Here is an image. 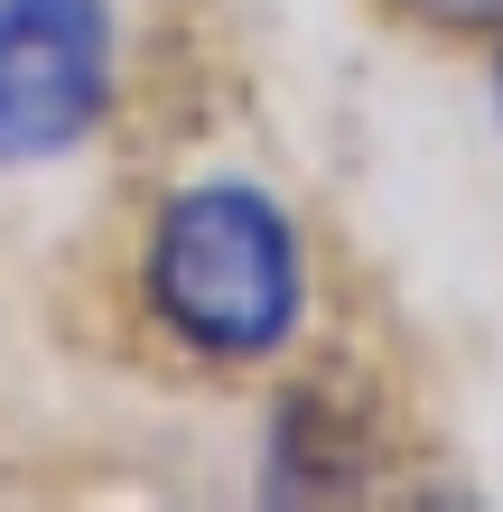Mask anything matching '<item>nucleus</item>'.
Wrapping results in <instances>:
<instances>
[{
  "mask_svg": "<svg viewBox=\"0 0 503 512\" xmlns=\"http://www.w3.org/2000/svg\"><path fill=\"white\" fill-rule=\"evenodd\" d=\"M382 19L401 28V38H420V47H457V56H476L494 28H503V0H373Z\"/></svg>",
  "mask_w": 503,
  "mask_h": 512,
  "instance_id": "20e7f679",
  "label": "nucleus"
},
{
  "mask_svg": "<svg viewBox=\"0 0 503 512\" xmlns=\"http://www.w3.org/2000/svg\"><path fill=\"white\" fill-rule=\"evenodd\" d=\"M401 466V410L345 354H299L261 401V503H373Z\"/></svg>",
  "mask_w": 503,
  "mask_h": 512,
  "instance_id": "7ed1b4c3",
  "label": "nucleus"
},
{
  "mask_svg": "<svg viewBox=\"0 0 503 512\" xmlns=\"http://www.w3.org/2000/svg\"><path fill=\"white\" fill-rule=\"evenodd\" d=\"M476 66H485V112H494V131H503V28L476 47Z\"/></svg>",
  "mask_w": 503,
  "mask_h": 512,
  "instance_id": "39448f33",
  "label": "nucleus"
},
{
  "mask_svg": "<svg viewBox=\"0 0 503 512\" xmlns=\"http://www.w3.org/2000/svg\"><path fill=\"white\" fill-rule=\"evenodd\" d=\"M327 317L317 233L271 177L187 168L140 205L131 233V326L177 373L261 382L299 364Z\"/></svg>",
  "mask_w": 503,
  "mask_h": 512,
  "instance_id": "f257e3e1",
  "label": "nucleus"
},
{
  "mask_svg": "<svg viewBox=\"0 0 503 512\" xmlns=\"http://www.w3.org/2000/svg\"><path fill=\"white\" fill-rule=\"evenodd\" d=\"M131 103L122 0H0V177L84 159Z\"/></svg>",
  "mask_w": 503,
  "mask_h": 512,
  "instance_id": "f03ea898",
  "label": "nucleus"
}]
</instances>
